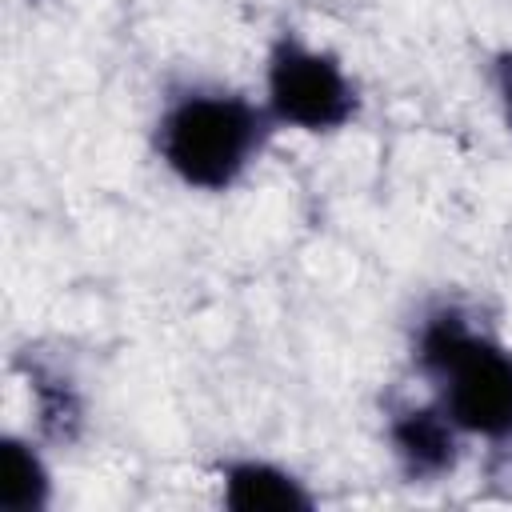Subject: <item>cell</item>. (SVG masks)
Masks as SVG:
<instances>
[{
    "label": "cell",
    "mask_w": 512,
    "mask_h": 512,
    "mask_svg": "<svg viewBox=\"0 0 512 512\" xmlns=\"http://www.w3.org/2000/svg\"><path fill=\"white\" fill-rule=\"evenodd\" d=\"M416 360L460 432L512 440V352L504 344L472 332L456 312H436L420 328Z\"/></svg>",
    "instance_id": "1"
},
{
    "label": "cell",
    "mask_w": 512,
    "mask_h": 512,
    "mask_svg": "<svg viewBox=\"0 0 512 512\" xmlns=\"http://www.w3.org/2000/svg\"><path fill=\"white\" fill-rule=\"evenodd\" d=\"M268 108L232 92L176 96L156 124L160 160L188 184L220 192L244 176L268 140Z\"/></svg>",
    "instance_id": "2"
},
{
    "label": "cell",
    "mask_w": 512,
    "mask_h": 512,
    "mask_svg": "<svg viewBox=\"0 0 512 512\" xmlns=\"http://www.w3.org/2000/svg\"><path fill=\"white\" fill-rule=\"evenodd\" d=\"M356 112L348 72L296 36H280L268 56V116L300 132H332Z\"/></svg>",
    "instance_id": "3"
},
{
    "label": "cell",
    "mask_w": 512,
    "mask_h": 512,
    "mask_svg": "<svg viewBox=\"0 0 512 512\" xmlns=\"http://www.w3.org/2000/svg\"><path fill=\"white\" fill-rule=\"evenodd\" d=\"M456 424L444 416L440 404L432 408H404L388 424L392 452L412 480H436L456 464Z\"/></svg>",
    "instance_id": "4"
},
{
    "label": "cell",
    "mask_w": 512,
    "mask_h": 512,
    "mask_svg": "<svg viewBox=\"0 0 512 512\" xmlns=\"http://www.w3.org/2000/svg\"><path fill=\"white\" fill-rule=\"evenodd\" d=\"M224 504L236 508V512H300V508H312V496L308 488L268 464V460H232L224 464Z\"/></svg>",
    "instance_id": "5"
},
{
    "label": "cell",
    "mask_w": 512,
    "mask_h": 512,
    "mask_svg": "<svg viewBox=\"0 0 512 512\" xmlns=\"http://www.w3.org/2000/svg\"><path fill=\"white\" fill-rule=\"evenodd\" d=\"M0 476H4L0 480V508L4 512H40L48 504V472L28 444L4 440Z\"/></svg>",
    "instance_id": "6"
},
{
    "label": "cell",
    "mask_w": 512,
    "mask_h": 512,
    "mask_svg": "<svg viewBox=\"0 0 512 512\" xmlns=\"http://www.w3.org/2000/svg\"><path fill=\"white\" fill-rule=\"evenodd\" d=\"M496 92H500V104H504V120L512 128V52H504L496 60Z\"/></svg>",
    "instance_id": "7"
}]
</instances>
